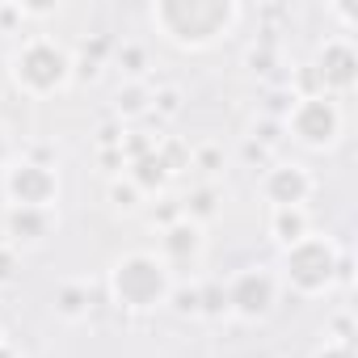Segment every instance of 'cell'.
Segmentation results:
<instances>
[{"label": "cell", "mask_w": 358, "mask_h": 358, "mask_svg": "<svg viewBox=\"0 0 358 358\" xmlns=\"http://www.w3.org/2000/svg\"><path fill=\"white\" fill-rule=\"evenodd\" d=\"M152 22L173 38V43H215L220 34L232 30L236 22V5H220V0H164L152 9Z\"/></svg>", "instance_id": "obj_1"}, {"label": "cell", "mask_w": 358, "mask_h": 358, "mask_svg": "<svg viewBox=\"0 0 358 358\" xmlns=\"http://www.w3.org/2000/svg\"><path fill=\"white\" fill-rule=\"evenodd\" d=\"M169 291V278H164V266L156 257H127L114 266V295L127 303V308H156Z\"/></svg>", "instance_id": "obj_2"}, {"label": "cell", "mask_w": 358, "mask_h": 358, "mask_svg": "<svg viewBox=\"0 0 358 358\" xmlns=\"http://www.w3.org/2000/svg\"><path fill=\"white\" fill-rule=\"evenodd\" d=\"M13 76H17V85H26L30 93H51V89H59V85L68 80V55L55 51L51 43H30V47L17 55Z\"/></svg>", "instance_id": "obj_3"}, {"label": "cell", "mask_w": 358, "mask_h": 358, "mask_svg": "<svg viewBox=\"0 0 358 358\" xmlns=\"http://www.w3.org/2000/svg\"><path fill=\"white\" fill-rule=\"evenodd\" d=\"M287 278H291L299 291H324L329 278H333L329 245H320V241H299V245L287 253Z\"/></svg>", "instance_id": "obj_4"}, {"label": "cell", "mask_w": 358, "mask_h": 358, "mask_svg": "<svg viewBox=\"0 0 358 358\" xmlns=\"http://www.w3.org/2000/svg\"><path fill=\"white\" fill-rule=\"evenodd\" d=\"M291 127H295V135H299L303 143H329V139L337 135L341 118H337L333 101H324V97H303L299 110L291 114Z\"/></svg>", "instance_id": "obj_5"}, {"label": "cell", "mask_w": 358, "mask_h": 358, "mask_svg": "<svg viewBox=\"0 0 358 358\" xmlns=\"http://www.w3.org/2000/svg\"><path fill=\"white\" fill-rule=\"evenodd\" d=\"M9 194H13L22 207H47L51 194H55V177H51L47 169H38V164H22V169H13V177H9Z\"/></svg>", "instance_id": "obj_6"}, {"label": "cell", "mask_w": 358, "mask_h": 358, "mask_svg": "<svg viewBox=\"0 0 358 358\" xmlns=\"http://www.w3.org/2000/svg\"><path fill=\"white\" fill-rule=\"evenodd\" d=\"M354 68H358V59H354V47L350 43H329L324 51H320V80L324 85H333V89H350L354 85Z\"/></svg>", "instance_id": "obj_7"}, {"label": "cell", "mask_w": 358, "mask_h": 358, "mask_svg": "<svg viewBox=\"0 0 358 358\" xmlns=\"http://www.w3.org/2000/svg\"><path fill=\"white\" fill-rule=\"evenodd\" d=\"M270 299H274V282L266 274H241L236 287H232V303L245 316H262L270 308Z\"/></svg>", "instance_id": "obj_8"}, {"label": "cell", "mask_w": 358, "mask_h": 358, "mask_svg": "<svg viewBox=\"0 0 358 358\" xmlns=\"http://www.w3.org/2000/svg\"><path fill=\"white\" fill-rule=\"evenodd\" d=\"M266 194H270L274 207H299V199L308 194V177H303V169H295V164L274 169L270 182H266Z\"/></svg>", "instance_id": "obj_9"}, {"label": "cell", "mask_w": 358, "mask_h": 358, "mask_svg": "<svg viewBox=\"0 0 358 358\" xmlns=\"http://www.w3.org/2000/svg\"><path fill=\"white\" fill-rule=\"evenodd\" d=\"M274 232H278V241H287V245H299V241H303V215H299V207H278Z\"/></svg>", "instance_id": "obj_10"}, {"label": "cell", "mask_w": 358, "mask_h": 358, "mask_svg": "<svg viewBox=\"0 0 358 358\" xmlns=\"http://www.w3.org/2000/svg\"><path fill=\"white\" fill-rule=\"evenodd\" d=\"M316 358H350V350L345 345H333V350H320Z\"/></svg>", "instance_id": "obj_11"}, {"label": "cell", "mask_w": 358, "mask_h": 358, "mask_svg": "<svg viewBox=\"0 0 358 358\" xmlns=\"http://www.w3.org/2000/svg\"><path fill=\"white\" fill-rule=\"evenodd\" d=\"M0 358H13V354H9V350H5V345H0Z\"/></svg>", "instance_id": "obj_12"}]
</instances>
